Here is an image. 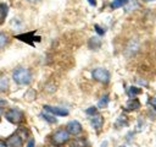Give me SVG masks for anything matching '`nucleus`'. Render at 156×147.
<instances>
[{"instance_id":"f257e3e1","label":"nucleus","mask_w":156,"mask_h":147,"mask_svg":"<svg viewBox=\"0 0 156 147\" xmlns=\"http://www.w3.org/2000/svg\"><path fill=\"white\" fill-rule=\"evenodd\" d=\"M26 137H28V131L24 127H20L6 140V145L7 147H22Z\"/></svg>"},{"instance_id":"f03ea898","label":"nucleus","mask_w":156,"mask_h":147,"mask_svg":"<svg viewBox=\"0 0 156 147\" xmlns=\"http://www.w3.org/2000/svg\"><path fill=\"white\" fill-rule=\"evenodd\" d=\"M12 78H13V81L17 85L26 86V85L30 83V81H32V74L26 67H17L12 72Z\"/></svg>"},{"instance_id":"7ed1b4c3","label":"nucleus","mask_w":156,"mask_h":147,"mask_svg":"<svg viewBox=\"0 0 156 147\" xmlns=\"http://www.w3.org/2000/svg\"><path fill=\"white\" fill-rule=\"evenodd\" d=\"M5 118L12 124H21L23 121V113L17 108H11L5 113Z\"/></svg>"},{"instance_id":"20e7f679","label":"nucleus","mask_w":156,"mask_h":147,"mask_svg":"<svg viewBox=\"0 0 156 147\" xmlns=\"http://www.w3.org/2000/svg\"><path fill=\"white\" fill-rule=\"evenodd\" d=\"M91 76L95 81L101 83H108L110 82V72L104 67H96L91 71Z\"/></svg>"},{"instance_id":"39448f33","label":"nucleus","mask_w":156,"mask_h":147,"mask_svg":"<svg viewBox=\"0 0 156 147\" xmlns=\"http://www.w3.org/2000/svg\"><path fill=\"white\" fill-rule=\"evenodd\" d=\"M68 138H69V134L63 129H60L51 135V142L55 146H61V145L66 143L68 141Z\"/></svg>"},{"instance_id":"423d86ee","label":"nucleus","mask_w":156,"mask_h":147,"mask_svg":"<svg viewBox=\"0 0 156 147\" xmlns=\"http://www.w3.org/2000/svg\"><path fill=\"white\" fill-rule=\"evenodd\" d=\"M15 38H17L22 42H26L30 45H34V42H40V37L35 36V31L27 32V33H23V34H17V36H15Z\"/></svg>"},{"instance_id":"0eeeda50","label":"nucleus","mask_w":156,"mask_h":147,"mask_svg":"<svg viewBox=\"0 0 156 147\" xmlns=\"http://www.w3.org/2000/svg\"><path fill=\"white\" fill-rule=\"evenodd\" d=\"M45 111L52 114V115H57V116H67L68 115V110L61 107H52V105H44L43 107Z\"/></svg>"},{"instance_id":"6e6552de","label":"nucleus","mask_w":156,"mask_h":147,"mask_svg":"<svg viewBox=\"0 0 156 147\" xmlns=\"http://www.w3.org/2000/svg\"><path fill=\"white\" fill-rule=\"evenodd\" d=\"M66 131L69 135H78L82 131V125L77 120H71L66 126Z\"/></svg>"},{"instance_id":"1a4fd4ad","label":"nucleus","mask_w":156,"mask_h":147,"mask_svg":"<svg viewBox=\"0 0 156 147\" xmlns=\"http://www.w3.org/2000/svg\"><path fill=\"white\" fill-rule=\"evenodd\" d=\"M90 124H91V126H93L95 130H99V129H101L102 125H104V118H102L100 114H95V115H93V116L90 118Z\"/></svg>"},{"instance_id":"9d476101","label":"nucleus","mask_w":156,"mask_h":147,"mask_svg":"<svg viewBox=\"0 0 156 147\" xmlns=\"http://www.w3.org/2000/svg\"><path fill=\"white\" fill-rule=\"evenodd\" d=\"M139 108H140V102L136 98H130L124 105V109L128 111H133V110H136Z\"/></svg>"},{"instance_id":"9b49d317","label":"nucleus","mask_w":156,"mask_h":147,"mask_svg":"<svg viewBox=\"0 0 156 147\" xmlns=\"http://www.w3.org/2000/svg\"><path fill=\"white\" fill-rule=\"evenodd\" d=\"M88 47H89V49H91V50H98V49L101 47V40H100L98 37H91V38L88 40Z\"/></svg>"},{"instance_id":"f8f14e48","label":"nucleus","mask_w":156,"mask_h":147,"mask_svg":"<svg viewBox=\"0 0 156 147\" xmlns=\"http://www.w3.org/2000/svg\"><path fill=\"white\" fill-rule=\"evenodd\" d=\"M9 13V6L5 2H0V24H2Z\"/></svg>"},{"instance_id":"ddd939ff","label":"nucleus","mask_w":156,"mask_h":147,"mask_svg":"<svg viewBox=\"0 0 156 147\" xmlns=\"http://www.w3.org/2000/svg\"><path fill=\"white\" fill-rule=\"evenodd\" d=\"M68 147H88V143H87V140L85 138H73L71 142H69V146Z\"/></svg>"},{"instance_id":"4468645a","label":"nucleus","mask_w":156,"mask_h":147,"mask_svg":"<svg viewBox=\"0 0 156 147\" xmlns=\"http://www.w3.org/2000/svg\"><path fill=\"white\" fill-rule=\"evenodd\" d=\"M140 93H141V89H140L139 87L132 86V87H129V88L127 89V94H128L130 98H134L136 94H140Z\"/></svg>"},{"instance_id":"2eb2a0df","label":"nucleus","mask_w":156,"mask_h":147,"mask_svg":"<svg viewBox=\"0 0 156 147\" xmlns=\"http://www.w3.org/2000/svg\"><path fill=\"white\" fill-rule=\"evenodd\" d=\"M128 1L129 0H112L111 4H110V6H111V9H118V7L124 6Z\"/></svg>"},{"instance_id":"dca6fc26","label":"nucleus","mask_w":156,"mask_h":147,"mask_svg":"<svg viewBox=\"0 0 156 147\" xmlns=\"http://www.w3.org/2000/svg\"><path fill=\"white\" fill-rule=\"evenodd\" d=\"M9 88V80L5 76H0V92H6Z\"/></svg>"},{"instance_id":"f3484780","label":"nucleus","mask_w":156,"mask_h":147,"mask_svg":"<svg viewBox=\"0 0 156 147\" xmlns=\"http://www.w3.org/2000/svg\"><path fill=\"white\" fill-rule=\"evenodd\" d=\"M40 116L44 119V120H46L48 123H51V124H55L57 120H56V118H54V115L52 114H50V113H41L40 114Z\"/></svg>"},{"instance_id":"a211bd4d","label":"nucleus","mask_w":156,"mask_h":147,"mask_svg":"<svg viewBox=\"0 0 156 147\" xmlns=\"http://www.w3.org/2000/svg\"><path fill=\"white\" fill-rule=\"evenodd\" d=\"M7 43H9V36L5 32H0V49L6 47Z\"/></svg>"},{"instance_id":"6ab92c4d","label":"nucleus","mask_w":156,"mask_h":147,"mask_svg":"<svg viewBox=\"0 0 156 147\" xmlns=\"http://www.w3.org/2000/svg\"><path fill=\"white\" fill-rule=\"evenodd\" d=\"M107 104H108V96H107V94H104V96L99 99L98 107H99V108H106Z\"/></svg>"},{"instance_id":"aec40b11","label":"nucleus","mask_w":156,"mask_h":147,"mask_svg":"<svg viewBox=\"0 0 156 147\" xmlns=\"http://www.w3.org/2000/svg\"><path fill=\"white\" fill-rule=\"evenodd\" d=\"M96 111H98V108H95V107H90V108H88L87 110H85V113L87 114H89V115H95L96 114Z\"/></svg>"},{"instance_id":"412c9836","label":"nucleus","mask_w":156,"mask_h":147,"mask_svg":"<svg viewBox=\"0 0 156 147\" xmlns=\"http://www.w3.org/2000/svg\"><path fill=\"white\" fill-rule=\"evenodd\" d=\"M94 27H95V31L98 32V34H100V36H104V34H105V31H104V28H101L99 24H95Z\"/></svg>"},{"instance_id":"4be33fe9","label":"nucleus","mask_w":156,"mask_h":147,"mask_svg":"<svg viewBox=\"0 0 156 147\" xmlns=\"http://www.w3.org/2000/svg\"><path fill=\"white\" fill-rule=\"evenodd\" d=\"M149 104L156 110V97H154V98H151L150 100H149Z\"/></svg>"},{"instance_id":"5701e85b","label":"nucleus","mask_w":156,"mask_h":147,"mask_svg":"<svg viewBox=\"0 0 156 147\" xmlns=\"http://www.w3.org/2000/svg\"><path fill=\"white\" fill-rule=\"evenodd\" d=\"M35 146V141H34V138L32 137V138H29V141H28V145H27V147H34Z\"/></svg>"},{"instance_id":"b1692460","label":"nucleus","mask_w":156,"mask_h":147,"mask_svg":"<svg viewBox=\"0 0 156 147\" xmlns=\"http://www.w3.org/2000/svg\"><path fill=\"white\" fill-rule=\"evenodd\" d=\"M0 147H7V145H6V141H4V140H0Z\"/></svg>"},{"instance_id":"393cba45","label":"nucleus","mask_w":156,"mask_h":147,"mask_svg":"<svg viewBox=\"0 0 156 147\" xmlns=\"http://www.w3.org/2000/svg\"><path fill=\"white\" fill-rule=\"evenodd\" d=\"M88 2H89L91 6H96V1H95V0H88Z\"/></svg>"},{"instance_id":"a878e982","label":"nucleus","mask_w":156,"mask_h":147,"mask_svg":"<svg viewBox=\"0 0 156 147\" xmlns=\"http://www.w3.org/2000/svg\"><path fill=\"white\" fill-rule=\"evenodd\" d=\"M4 105H6V100H4V99H0V107L2 108Z\"/></svg>"},{"instance_id":"bb28decb","label":"nucleus","mask_w":156,"mask_h":147,"mask_svg":"<svg viewBox=\"0 0 156 147\" xmlns=\"http://www.w3.org/2000/svg\"><path fill=\"white\" fill-rule=\"evenodd\" d=\"M1 115H2V108L0 107V118H1Z\"/></svg>"},{"instance_id":"cd10ccee","label":"nucleus","mask_w":156,"mask_h":147,"mask_svg":"<svg viewBox=\"0 0 156 147\" xmlns=\"http://www.w3.org/2000/svg\"><path fill=\"white\" fill-rule=\"evenodd\" d=\"M28 1H30V2H35V1H39V0H28Z\"/></svg>"},{"instance_id":"c85d7f7f","label":"nucleus","mask_w":156,"mask_h":147,"mask_svg":"<svg viewBox=\"0 0 156 147\" xmlns=\"http://www.w3.org/2000/svg\"><path fill=\"white\" fill-rule=\"evenodd\" d=\"M146 1H154V0H146Z\"/></svg>"},{"instance_id":"c756f323","label":"nucleus","mask_w":156,"mask_h":147,"mask_svg":"<svg viewBox=\"0 0 156 147\" xmlns=\"http://www.w3.org/2000/svg\"><path fill=\"white\" fill-rule=\"evenodd\" d=\"M119 147H124V146H119Z\"/></svg>"}]
</instances>
